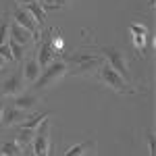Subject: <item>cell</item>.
<instances>
[{
	"instance_id": "cell-1",
	"label": "cell",
	"mask_w": 156,
	"mask_h": 156,
	"mask_svg": "<svg viewBox=\"0 0 156 156\" xmlns=\"http://www.w3.org/2000/svg\"><path fill=\"white\" fill-rule=\"evenodd\" d=\"M67 62V75L73 77H87V75H94V71H98L104 58L100 54H90V52H81V54H73L65 58Z\"/></svg>"
},
{
	"instance_id": "cell-2",
	"label": "cell",
	"mask_w": 156,
	"mask_h": 156,
	"mask_svg": "<svg viewBox=\"0 0 156 156\" xmlns=\"http://www.w3.org/2000/svg\"><path fill=\"white\" fill-rule=\"evenodd\" d=\"M65 75H67V62L65 60H54L40 73V77L31 83V90L34 92H42V90H46L50 85H54L56 81H60Z\"/></svg>"
},
{
	"instance_id": "cell-3",
	"label": "cell",
	"mask_w": 156,
	"mask_h": 156,
	"mask_svg": "<svg viewBox=\"0 0 156 156\" xmlns=\"http://www.w3.org/2000/svg\"><path fill=\"white\" fill-rule=\"evenodd\" d=\"M98 77H100V81H102V83H106L108 87H110V90H115L117 94H137V92H140V90H137V87H133L127 79H123L115 69H110L106 62L98 69Z\"/></svg>"
},
{
	"instance_id": "cell-4",
	"label": "cell",
	"mask_w": 156,
	"mask_h": 156,
	"mask_svg": "<svg viewBox=\"0 0 156 156\" xmlns=\"http://www.w3.org/2000/svg\"><path fill=\"white\" fill-rule=\"evenodd\" d=\"M29 148L34 156H50V117H46L40 123Z\"/></svg>"
},
{
	"instance_id": "cell-5",
	"label": "cell",
	"mask_w": 156,
	"mask_h": 156,
	"mask_svg": "<svg viewBox=\"0 0 156 156\" xmlns=\"http://www.w3.org/2000/svg\"><path fill=\"white\" fill-rule=\"evenodd\" d=\"M100 54H102V58L106 60L108 67L115 69L123 79L129 77V65H127V58H125V54H123L119 48H115V46H104V48H100Z\"/></svg>"
},
{
	"instance_id": "cell-6",
	"label": "cell",
	"mask_w": 156,
	"mask_h": 156,
	"mask_svg": "<svg viewBox=\"0 0 156 156\" xmlns=\"http://www.w3.org/2000/svg\"><path fill=\"white\" fill-rule=\"evenodd\" d=\"M12 21L19 25V27H23L25 31H29L31 37H34V42H40V25L36 23V19L29 15V12L25 11L23 6H15L12 9Z\"/></svg>"
},
{
	"instance_id": "cell-7",
	"label": "cell",
	"mask_w": 156,
	"mask_h": 156,
	"mask_svg": "<svg viewBox=\"0 0 156 156\" xmlns=\"http://www.w3.org/2000/svg\"><path fill=\"white\" fill-rule=\"evenodd\" d=\"M21 92H25V81H23V73L21 69H17V71L12 73L11 77H6L2 83H0V96H19Z\"/></svg>"
},
{
	"instance_id": "cell-8",
	"label": "cell",
	"mask_w": 156,
	"mask_h": 156,
	"mask_svg": "<svg viewBox=\"0 0 156 156\" xmlns=\"http://www.w3.org/2000/svg\"><path fill=\"white\" fill-rule=\"evenodd\" d=\"M37 104H40V94L34 92V90H25V92H21L19 96L12 98V106L21 108V110H25V112L36 110Z\"/></svg>"
},
{
	"instance_id": "cell-9",
	"label": "cell",
	"mask_w": 156,
	"mask_h": 156,
	"mask_svg": "<svg viewBox=\"0 0 156 156\" xmlns=\"http://www.w3.org/2000/svg\"><path fill=\"white\" fill-rule=\"evenodd\" d=\"M129 31H131V40H133V46L137 50V54L142 56L146 52V44L150 40V31L146 25H140V23H131L129 25Z\"/></svg>"
},
{
	"instance_id": "cell-10",
	"label": "cell",
	"mask_w": 156,
	"mask_h": 156,
	"mask_svg": "<svg viewBox=\"0 0 156 156\" xmlns=\"http://www.w3.org/2000/svg\"><path fill=\"white\" fill-rule=\"evenodd\" d=\"M29 119V112H25L21 108H15V106H9L2 110V119L0 123L4 125V127H15V125H19V123H23V121Z\"/></svg>"
},
{
	"instance_id": "cell-11",
	"label": "cell",
	"mask_w": 156,
	"mask_h": 156,
	"mask_svg": "<svg viewBox=\"0 0 156 156\" xmlns=\"http://www.w3.org/2000/svg\"><path fill=\"white\" fill-rule=\"evenodd\" d=\"M21 73H23V81H25V83H34L37 77H40V73H42V67L37 65L36 56L23 58V62H21Z\"/></svg>"
},
{
	"instance_id": "cell-12",
	"label": "cell",
	"mask_w": 156,
	"mask_h": 156,
	"mask_svg": "<svg viewBox=\"0 0 156 156\" xmlns=\"http://www.w3.org/2000/svg\"><path fill=\"white\" fill-rule=\"evenodd\" d=\"M94 152H96V140H83L79 144L71 146L65 154H60V156H92Z\"/></svg>"
},
{
	"instance_id": "cell-13",
	"label": "cell",
	"mask_w": 156,
	"mask_h": 156,
	"mask_svg": "<svg viewBox=\"0 0 156 156\" xmlns=\"http://www.w3.org/2000/svg\"><path fill=\"white\" fill-rule=\"evenodd\" d=\"M9 40L17 42L19 46H29V44L34 42L31 34H29V31H25L23 27H19L15 21H11V27H9Z\"/></svg>"
},
{
	"instance_id": "cell-14",
	"label": "cell",
	"mask_w": 156,
	"mask_h": 156,
	"mask_svg": "<svg viewBox=\"0 0 156 156\" xmlns=\"http://www.w3.org/2000/svg\"><path fill=\"white\" fill-rule=\"evenodd\" d=\"M36 60L40 67H48L50 62H54L56 60V54H54V50L50 48L48 42H44V44H40V48H37V54H36Z\"/></svg>"
},
{
	"instance_id": "cell-15",
	"label": "cell",
	"mask_w": 156,
	"mask_h": 156,
	"mask_svg": "<svg viewBox=\"0 0 156 156\" xmlns=\"http://www.w3.org/2000/svg\"><path fill=\"white\" fill-rule=\"evenodd\" d=\"M21 150L23 148L17 144L15 140H9V142H2L0 144V156H19Z\"/></svg>"
},
{
	"instance_id": "cell-16",
	"label": "cell",
	"mask_w": 156,
	"mask_h": 156,
	"mask_svg": "<svg viewBox=\"0 0 156 156\" xmlns=\"http://www.w3.org/2000/svg\"><path fill=\"white\" fill-rule=\"evenodd\" d=\"M46 117H50V112H37V115H34V117H29L27 121H23L21 127H23V129H31V131H36L37 127H40V123L46 119Z\"/></svg>"
},
{
	"instance_id": "cell-17",
	"label": "cell",
	"mask_w": 156,
	"mask_h": 156,
	"mask_svg": "<svg viewBox=\"0 0 156 156\" xmlns=\"http://www.w3.org/2000/svg\"><path fill=\"white\" fill-rule=\"evenodd\" d=\"M34 135H36V131H31V129H23V127H21V131L17 133V140H15V142L25 150V148H29V146H31Z\"/></svg>"
},
{
	"instance_id": "cell-18",
	"label": "cell",
	"mask_w": 156,
	"mask_h": 156,
	"mask_svg": "<svg viewBox=\"0 0 156 156\" xmlns=\"http://www.w3.org/2000/svg\"><path fill=\"white\" fill-rule=\"evenodd\" d=\"M9 27H11V17H9V12L4 11L2 17H0V44L9 42Z\"/></svg>"
},
{
	"instance_id": "cell-19",
	"label": "cell",
	"mask_w": 156,
	"mask_h": 156,
	"mask_svg": "<svg viewBox=\"0 0 156 156\" xmlns=\"http://www.w3.org/2000/svg\"><path fill=\"white\" fill-rule=\"evenodd\" d=\"M6 44H9V48H11L12 60H17V62H23V56H25V46H19V44H17V42H12V40H9Z\"/></svg>"
},
{
	"instance_id": "cell-20",
	"label": "cell",
	"mask_w": 156,
	"mask_h": 156,
	"mask_svg": "<svg viewBox=\"0 0 156 156\" xmlns=\"http://www.w3.org/2000/svg\"><path fill=\"white\" fill-rule=\"evenodd\" d=\"M0 56H2L4 60H12V54H11L9 44H0Z\"/></svg>"
},
{
	"instance_id": "cell-21",
	"label": "cell",
	"mask_w": 156,
	"mask_h": 156,
	"mask_svg": "<svg viewBox=\"0 0 156 156\" xmlns=\"http://www.w3.org/2000/svg\"><path fill=\"white\" fill-rule=\"evenodd\" d=\"M73 0H50L48 9H60V6H67V4H71Z\"/></svg>"
},
{
	"instance_id": "cell-22",
	"label": "cell",
	"mask_w": 156,
	"mask_h": 156,
	"mask_svg": "<svg viewBox=\"0 0 156 156\" xmlns=\"http://www.w3.org/2000/svg\"><path fill=\"white\" fill-rule=\"evenodd\" d=\"M146 140H148V150H150V156H154V133L148 131V133H146Z\"/></svg>"
},
{
	"instance_id": "cell-23",
	"label": "cell",
	"mask_w": 156,
	"mask_h": 156,
	"mask_svg": "<svg viewBox=\"0 0 156 156\" xmlns=\"http://www.w3.org/2000/svg\"><path fill=\"white\" fill-rule=\"evenodd\" d=\"M25 156H34L31 154V148H25Z\"/></svg>"
},
{
	"instance_id": "cell-24",
	"label": "cell",
	"mask_w": 156,
	"mask_h": 156,
	"mask_svg": "<svg viewBox=\"0 0 156 156\" xmlns=\"http://www.w3.org/2000/svg\"><path fill=\"white\" fill-rule=\"evenodd\" d=\"M154 2H156V0H148V6L152 9V6H154Z\"/></svg>"
},
{
	"instance_id": "cell-25",
	"label": "cell",
	"mask_w": 156,
	"mask_h": 156,
	"mask_svg": "<svg viewBox=\"0 0 156 156\" xmlns=\"http://www.w3.org/2000/svg\"><path fill=\"white\" fill-rule=\"evenodd\" d=\"M2 67H4V58L0 56V69H2Z\"/></svg>"
},
{
	"instance_id": "cell-26",
	"label": "cell",
	"mask_w": 156,
	"mask_h": 156,
	"mask_svg": "<svg viewBox=\"0 0 156 156\" xmlns=\"http://www.w3.org/2000/svg\"><path fill=\"white\" fill-rule=\"evenodd\" d=\"M2 110H4V106H2V102H0V119H2Z\"/></svg>"
}]
</instances>
